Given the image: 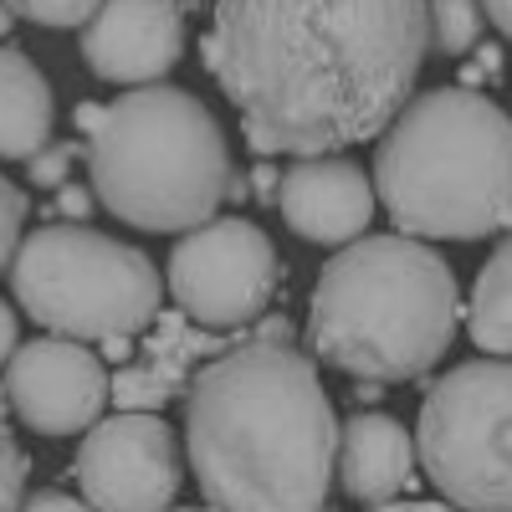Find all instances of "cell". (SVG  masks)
<instances>
[{"label": "cell", "mask_w": 512, "mask_h": 512, "mask_svg": "<svg viewBox=\"0 0 512 512\" xmlns=\"http://www.w3.org/2000/svg\"><path fill=\"white\" fill-rule=\"evenodd\" d=\"M82 154L98 205L134 231H190L226 200L231 149L216 113L190 88L144 82L113 98L98 108Z\"/></svg>", "instance_id": "5"}, {"label": "cell", "mask_w": 512, "mask_h": 512, "mask_svg": "<svg viewBox=\"0 0 512 512\" xmlns=\"http://www.w3.org/2000/svg\"><path fill=\"white\" fill-rule=\"evenodd\" d=\"M103 354L108 359H128V338H103Z\"/></svg>", "instance_id": "30"}, {"label": "cell", "mask_w": 512, "mask_h": 512, "mask_svg": "<svg viewBox=\"0 0 512 512\" xmlns=\"http://www.w3.org/2000/svg\"><path fill=\"white\" fill-rule=\"evenodd\" d=\"M482 0H425V31L441 57H461L482 41Z\"/></svg>", "instance_id": "17"}, {"label": "cell", "mask_w": 512, "mask_h": 512, "mask_svg": "<svg viewBox=\"0 0 512 512\" xmlns=\"http://www.w3.org/2000/svg\"><path fill=\"white\" fill-rule=\"evenodd\" d=\"M52 82L26 52L0 47V159H31L41 144H52Z\"/></svg>", "instance_id": "15"}, {"label": "cell", "mask_w": 512, "mask_h": 512, "mask_svg": "<svg viewBox=\"0 0 512 512\" xmlns=\"http://www.w3.org/2000/svg\"><path fill=\"white\" fill-rule=\"evenodd\" d=\"M11 415L36 436H82L108 405V369L77 338H31L16 344L0 379Z\"/></svg>", "instance_id": "10"}, {"label": "cell", "mask_w": 512, "mask_h": 512, "mask_svg": "<svg viewBox=\"0 0 512 512\" xmlns=\"http://www.w3.org/2000/svg\"><path fill=\"white\" fill-rule=\"evenodd\" d=\"M374 200L415 241H482L507 231L512 118L477 88L405 98L374 149Z\"/></svg>", "instance_id": "4"}, {"label": "cell", "mask_w": 512, "mask_h": 512, "mask_svg": "<svg viewBox=\"0 0 512 512\" xmlns=\"http://www.w3.org/2000/svg\"><path fill=\"white\" fill-rule=\"evenodd\" d=\"M164 512H216V507H164Z\"/></svg>", "instance_id": "32"}, {"label": "cell", "mask_w": 512, "mask_h": 512, "mask_svg": "<svg viewBox=\"0 0 512 512\" xmlns=\"http://www.w3.org/2000/svg\"><path fill=\"white\" fill-rule=\"evenodd\" d=\"M425 41V0H216L205 67L256 159H308L384 134Z\"/></svg>", "instance_id": "1"}, {"label": "cell", "mask_w": 512, "mask_h": 512, "mask_svg": "<svg viewBox=\"0 0 512 512\" xmlns=\"http://www.w3.org/2000/svg\"><path fill=\"white\" fill-rule=\"evenodd\" d=\"M11 16L31 21V26H47V31H72V26H88V16L103 6V0H6Z\"/></svg>", "instance_id": "19"}, {"label": "cell", "mask_w": 512, "mask_h": 512, "mask_svg": "<svg viewBox=\"0 0 512 512\" xmlns=\"http://www.w3.org/2000/svg\"><path fill=\"white\" fill-rule=\"evenodd\" d=\"M246 180H251V195H256V200H277V180H282V169H272V164L262 159Z\"/></svg>", "instance_id": "25"}, {"label": "cell", "mask_w": 512, "mask_h": 512, "mask_svg": "<svg viewBox=\"0 0 512 512\" xmlns=\"http://www.w3.org/2000/svg\"><path fill=\"white\" fill-rule=\"evenodd\" d=\"M415 461L456 512H512V359H466L425 390Z\"/></svg>", "instance_id": "7"}, {"label": "cell", "mask_w": 512, "mask_h": 512, "mask_svg": "<svg viewBox=\"0 0 512 512\" xmlns=\"http://www.w3.org/2000/svg\"><path fill=\"white\" fill-rule=\"evenodd\" d=\"M185 456L216 512H323L338 461V415L313 359L246 338L195 369Z\"/></svg>", "instance_id": "2"}, {"label": "cell", "mask_w": 512, "mask_h": 512, "mask_svg": "<svg viewBox=\"0 0 512 512\" xmlns=\"http://www.w3.org/2000/svg\"><path fill=\"white\" fill-rule=\"evenodd\" d=\"M185 6L180 0H103L82 26V62L118 88H144L180 67Z\"/></svg>", "instance_id": "11"}, {"label": "cell", "mask_w": 512, "mask_h": 512, "mask_svg": "<svg viewBox=\"0 0 512 512\" xmlns=\"http://www.w3.org/2000/svg\"><path fill=\"white\" fill-rule=\"evenodd\" d=\"M472 344L482 354L512 359V231L487 256V267L472 287Z\"/></svg>", "instance_id": "16"}, {"label": "cell", "mask_w": 512, "mask_h": 512, "mask_svg": "<svg viewBox=\"0 0 512 512\" xmlns=\"http://www.w3.org/2000/svg\"><path fill=\"white\" fill-rule=\"evenodd\" d=\"M82 149L77 144H41L31 159H26V180L36 185V190H57L67 175H72V159H77Z\"/></svg>", "instance_id": "20"}, {"label": "cell", "mask_w": 512, "mask_h": 512, "mask_svg": "<svg viewBox=\"0 0 512 512\" xmlns=\"http://www.w3.org/2000/svg\"><path fill=\"white\" fill-rule=\"evenodd\" d=\"M461 323L451 262L415 236H359L323 262L308 297L313 354L364 384H405L446 359Z\"/></svg>", "instance_id": "3"}, {"label": "cell", "mask_w": 512, "mask_h": 512, "mask_svg": "<svg viewBox=\"0 0 512 512\" xmlns=\"http://www.w3.org/2000/svg\"><path fill=\"white\" fill-rule=\"evenodd\" d=\"M21 221H26V195L16 180L0 175V272L11 267V256L21 246Z\"/></svg>", "instance_id": "21"}, {"label": "cell", "mask_w": 512, "mask_h": 512, "mask_svg": "<svg viewBox=\"0 0 512 512\" xmlns=\"http://www.w3.org/2000/svg\"><path fill=\"white\" fill-rule=\"evenodd\" d=\"M149 344H144V364H123L118 374H108V400L118 410H164L169 400H180L195 379V359H216L226 344L216 338V328H190L185 313H154L149 323Z\"/></svg>", "instance_id": "13"}, {"label": "cell", "mask_w": 512, "mask_h": 512, "mask_svg": "<svg viewBox=\"0 0 512 512\" xmlns=\"http://www.w3.org/2000/svg\"><path fill=\"white\" fill-rule=\"evenodd\" d=\"M26 477H31V456L16 441V425H11V405L0 395V512H21L26 502Z\"/></svg>", "instance_id": "18"}, {"label": "cell", "mask_w": 512, "mask_h": 512, "mask_svg": "<svg viewBox=\"0 0 512 512\" xmlns=\"http://www.w3.org/2000/svg\"><path fill=\"white\" fill-rule=\"evenodd\" d=\"M369 512H456V507L431 502V497H384V502H369Z\"/></svg>", "instance_id": "24"}, {"label": "cell", "mask_w": 512, "mask_h": 512, "mask_svg": "<svg viewBox=\"0 0 512 512\" xmlns=\"http://www.w3.org/2000/svg\"><path fill=\"white\" fill-rule=\"evenodd\" d=\"M11 287L31 323L77 344L134 338L154 323L164 282L154 262L82 221L36 226L11 256Z\"/></svg>", "instance_id": "6"}, {"label": "cell", "mask_w": 512, "mask_h": 512, "mask_svg": "<svg viewBox=\"0 0 512 512\" xmlns=\"http://www.w3.org/2000/svg\"><path fill=\"white\" fill-rule=\"evenodd\" d=\"M251 338H267V344H292V323H287V318H262Z\"/></svg>", "instance_id": "28"}, {"label": "cell", "mask_w": 512, "mask_h": 512, "mask_svg": "<svg viewBox=\"0 0 512 512\" xmlns=\"http://www.w3.org/2000/svg\"><path fill=\"white\" fill-rule=\"evenodd\" d=\"M282 287L272 236L246 216H210L180 231L169 251V292L200 328H246L267 313Z\"/></svg>", "instance_id": "8"}, {"label": "cell", "mask_w": 512, "mask_h": 512, "mask_svg": "<svg viewBox=\"0 0 512 512\" xmlns=\"http://www.w3.org/2000/svg\"><path fill=\"white\" fill-rule=\"evenodd\" d=\"M98 210V195H93V185H72V180H62L57 185V200H52V221H88Z\"/></svg>", "instance_id": "22"}, {"label": "cell", "mask_w": 512, "mask_h": 512, "mask_svg": "<svg viewBox=\"0 0 512 512\" xmlns=\"http://www.w3.org/2000/svg\"><path fill=\"white\" fill-rule=\"evenodd\" d=\"M246 195H251V180L231 169V175H226V200H246Z\"/></svg>", "instance_id": "29"}, {"label": "cell", "mask_w": 512, "mask_h": 512, "mask_svg": "<svg viewBox=\"0 0 512 512\" xmlns=\"http://www.w3.org/2000/svg\"><path fill=\"white\" fill-rule=\"evenodd\" d=\"M277 210L313 246H349L374 221V185L364 169L338 149V154H308L277 180Z\"/></svg>", "instance_id": "12"}, {"label": "cell", "mask_w": 512, "mask_h": 512, "mask_svg": "<svg viewBox=\"0 0 512 512\" xmlns=\"http://www.w3.org/2000/svg\"><path fill=\"white\" fill-rule=\"evenodd\" d=\"M77 487L93 512H164L180 497V441L154 410L98 415L77 446Z\"/></svg>", "instance_id": "9"}, {"label": "cell", "mask_w": 512, "mask_h": 512, "mask_svg": "<svg viewBox=\"0 0 512 512\" xmlns=\"http://www.w3.org/2000/svg\"><path fill=\"white\" fill-rule=\"evenodd\" d=\"M11 26H16V16H11V6H6V0H0V41L11 36Z\"/></svg>", "instance_id": "31"}, {"label": "cell", "mask_w": 512, "mask_h": 512, "mask_svg": "<svg viewBox=\"0 0 512 512\" xmlns=\"http://www.w3.org/2000/svg\"><path fill=\"white\" fill-rule=\"evenodd\" d=\"M16 338H21V323H16V308L0 303V364L16 354Z\"/></svg>", "instance_id": "26"}, {"label": "cell", "mask_w": 512, "mask_h": 512, "mask_svg": "<svg viewBox=\"0 0 512 512\" xmlns=\"http://www.w3.org/2000/svg\"><path fill=\"white\" fill-rule=\"evenodd\" d=\"M482 16L512 41V0H482Z\"/></svg>", "instance_id": "27"}, {"label": "cell", "mask_w": 512, "mask_h": 512, "mask_svg": "<svg viewBox=\"0 0 512 512\" xmlns=\"http://www.w3.org/2000/svg\"><path fill=\"white\" fill-rule=\"evenodd\" d=\"M21 512H93L82 497H67V492H57V487H47V492H31L26 502H21Z\"/></svg>", "instance_id": "23"}, {"label": "cell", "mask_w": 512, "mask_h": 512, "mask_svg": "<svg viewBox=\"0 0 512 512\" xmlns=\"http://www.w3.org/2000/svg\"><path fill=\"white\" fill-rule=\"evenodd\" d=\"M333 472L344 482V492L364 507L384 502V497H400L415 482V436L384 410L349 415V425H338Z\"/></svg>", "instance_id": "14"}]
</instances>
